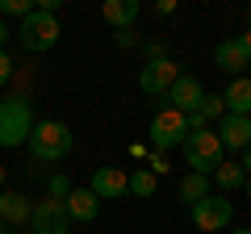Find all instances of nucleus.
<instances>
[{"mask_svg":"<svg viewBox=\"0 0 251 234\" xmlns=\"http://www.w3.org/2000/svg\"><path fill=\"white\" fill-rule=\"evenodd\" d=\"M72 130L63 126V121H34V134H29V155H34L38 163H59V159H67L72 155Z\"/></svg>","mask_w":251,"mask_h":234,"instance_id":"1","label":"nucleus"},{"mask_svg":"<svg viewBox=\"0 0 251 234\" xmlns=\"http://www.w3.org/2000/svg\"><path fill=\"white\" fill-rule=\"evenodd\" d=\"M34 134V105L25 96H9L0 100V146L13 151V146H25Z\"/></svg>","mask_w":251,"mask_h":234,"instance_id":"2","label":"nucleus"},{"mask_svg":"<svg viewBox=\"0 0 251 234\" xmlns=\"http://www.w3.org/2000/svg\"><path fill=\"white\" fill-rule=\"evenodd\" d=\"M180 151H184V163L193 171H201V176H214L226 163V151H222V142H218L214 130H188V138H184Z\"/></svg>","mask_w":251,"mask_h":234,"instance_id":"3","label":"nucleus"},{"mask_svg":"<svg viewBox=\"0 0 251 234\" xmlns=\"http://www.w3.org/2000/svg\"><path fill=\"white\" fill-rule=\"evenodd\" d=\"M17 38H21V46H25V50L42 54V50H54V46H59L63 25H59V17H54V13H38V9H34L25 21H21Z\"/></svg>","mask_w":251,"mask_h":234,"instance_id":"4","label":"nucleus"},{"mask_svg":"<svg viewBox=\"0 0 251 234\" xmlns=\"http://www.w3.org/2000/svg\"><path fill=\"white\" fill-rule=\"evenodd\" d=\"M147 138H151V146L155 151H172V146H184V138H188V117L184 113H176V109H159V113L151 117V126H147Z\"/></svg>","mask_w":251,"mask_h":234,"instance_id":"5","label":"nucleus"},{"mask_svg":"<svg viewBox=\"0 0 251 234\" xmlns=\"http://www.w3.org/2000/svg\"><path fill=\"white\" fill-rule=\"evenodd\" d=\"M188 217H193V226H197L201 234H218V230H226V226L234 222V205L222 192H209L205 201L188 205Z\"/></svg>","mask_w":251,"mask_h":234,"instance_id":"6","label":"nucleus"},{"mask_svg":"<svg viewBox=\"0 0 251 234\" xmlns=\"http://www.w3.org/2000/svg\"><path fill=\"white\" fill-rule=\"evenodd\" d=\"M180 75H184V71H180V63L163 54V59L143 63V71H138V88H143L147 96H168V88L180 80Z\"/></svg>","mask_w":251,"mask_h":234,"instance_id":"7","label":"nucleus"},{"mask_svg":"<svg viewBox=\"0 0 251 234\" xmlns=\"http://www.w3.org/2000/svg\"><path fill=\"white\" fill-rule=\"evenodd\" d=\"M29 222H34V234H67V230H72V217H67L63 201H50V197L34 205Z\"/></svg>","mask_w":251,"mask_h":234,"instance_id":"8","label":"nucleus"},{"mask_svg":"<svg viewBox=\"0 0 251 234\" xmlns=\"http://www.w3.org/2000/svg\"><path fill=\"white\" fill-rule=\"evenodd\" d=\"M88 192L97 201H117L130 192V176H126V167H97L88 180Z\"/></svg>","mask_w":251,"mask_h":234,"instance_id":"9","label":"nucleus"},{"mask_svg":"<svg viewBox=\"0 0 251 234\" xmlns=\"http://www.w3.org/2000/svg\"><path fill=\"white\" fill-rule=\"evenodd\" d=\"M218 142H222V151H243V146L251 142V117H239V113H226L222 121L214 126Z\"/></svg>","mask_w":251,"mask_h":234,"instance_id":"10","label":"nucleus"},{"mask_svg":"<svg viewBox=\"0 0 251 234\" xmlns=\"http://www.w3.org/2000/svg\"><path fill=\"white\" fill-rule=\"evenodd\" d=\"M201 96H205V88H201V80H193V75H180L168 88V100H172L176 113H193V109L201 105Z\"/></svg>","mask_w":251,"mask_h":234,"instance_id":"11","label":"nucleus"},{"mask_svg":"<svg viewBox=\"0 0 251 234\" xmlns=\"http://www.w3.org/2000/svg\"><path fill=\"white\" fill-rule=\"evenodd\" d=\"M63 209H67V217H72V222H97L100 201L92 197L88 188H72L67 197H63Z\"/></svg>","mask_w":251,"mask_h":234,"instance_id":"12","label":"nucleus"},{"mask_svg":"<svg viewBox=\"0 0 251 234\" xmlns=\"http://www.w3.org/2000/svg\"><path fill=\"white\" fill-rule=\"evenodd\" d=\"M247 63H251V59L239 50V42H234V38H226V42L214 46V67H218V71H226V75H234V80H239Z\"/></svg>","mask_w":251,"mask_h":234,"instance_id":"13","label":"nucleus"},{"mask_svg":"<svg viewBox=\"0 0 251 234\" xmlns=\"http://www.w3.org/2000/svg\"><path fill=\"white\" fill-rule=\"evenodd\" d=\"M34 213V201L25 192H0V222L4 226H17V222H29Z\"/></svg>","mask_w":251,"mask_h":234,"instance_id":"14","label":"nucleus"},{"mask_svg":"<svg viewBox=\"0 0 251 234\" xmlns=\"http://www.w3.org/2000/svg\"><path fill=\"white\" fill-rule=\"evenodd\" d=\"M222 105H226V113L251 117V75H239V80H230V88L222 92Z\"/></svg>","mask_w":251,"mask_h":234,"instance_id":"15","label":"nucleus"},{"mask_svg":"<svg viewBox=\"0 0 251 234\" xmlns=\"http://www.w3.org/2000/svg\"><path fill=\"white\" fill-rule=\"evenodd\" d=\"M100 17H105L109 25L122 34V29L134 25V17H138V0H105V4H100Z\"/></svg>","mask_w":251,"mask_h":234,"instance_id":"16","label":"nucleus"},{"mask_svg":"<svg viewBox=\"0 0 251 234\" xmlns=\"http://www.w3.org/2000/svg\"><path fill=\"white\" fill-rule=\"evenodd\" d=\"M209 197V176H201V171H188L184 180H180V201L184 205H197V201Z\"/></svg>","mask_w":251,"mask_h":234,"instance_id":"17","label":"nucleus"},{"mask_svg":"<svg viewBox=\"0 0 251 234\" xmlns=\"http://www.w3.org/2000/svg\"><path fill=\"white\" fill-rule=\"evenodd\" d=\"M243 180H247V171L239 167V163H222V167L214 171V184H218V192H234V188H243Z\"/></svg>","mask_w":251,"mask_h":234,"instance_id":"18","label":"nucleus"},{"mask_svg":"<svg viewBox=\"0 0 251 234\" xmlns=\"http://www.w3.org/2000/svg\"><path fill=\"white\" fill-rule=\"evenodd\" d=\"M193 113H197L201 121H205V126H209V121H222V117H226V105H222V92H205V96H201V105L193 109Z\"/></svg>","mask_w":251,"mask_h":234,"instance_id":"19","label":"nucleus"},{"mask_svg":"<svg viewBox=\"0 0 251 234\" xmlns=\"http://www.w3.org/2000/svg\"><path fill=\"white\" fill-rule=\"evenodd\" d=\"M155 188H159V180H155L151 171H130V192H134L138 201H147V197H155Z\"/></svg>","mask_w":251,"mask_h":234,"instance_id":"20","label":"nucleus"},{"mask_svg":"<svg viewBox=\"0 0 251 234\" xmlns=\"http://www.w3.org/2000/svg\"><path fill=\"white\" fill-rule=\"evenodd\" d=\"M29 13H34V0H0V21H9V17L25 21Z\"/></svg>","mask_w":251,"mask_h":234,"instance_id":"21","label":"nucleus"},{"mask_svg":"<svg viewBox=\"0 0 251 234\" xmlns=\"http://www.w3.org/2000/svg\"><path fill=\"white\" fill-rule=\"evenodd\" d=\"M67 192H72V184H67V176H50V180H46V197H50V201H63Z\"/></svg>","mask_w":251,"mask_h":234,"instance_id":"22","label":"nucleus"},{"mask_svg":"<svg viewBox=\"0 0 251 234\" xmlns=\"http://www.w3.org/2000/svg\"><path fill=\"white\" fill-rule=\"evenodd\" d=\"M13 80V59H9V50H0V88Z\"/></svg>","mask_w":251,"mask_h":234,"instance_id":"23","label":"nucleus"},{"mask_svg":"<svg viewBox=\"0 0 251 234\" xmlns=\"http://www.w3.org/2000/svg\"><path fill=\"white\" fill-rule=\"evenodd\" d=\"M147 159H151V167H147V171H151L155 180H159L163 171H168V159H163V155H159V151H155V155H147Z\"/></svg>","mask_w":251,"mask_h":234,"instance_id":"24","label":"nucleus"},{"mask_svg":"<svg viewBox=\"0 0 251 234\" xmlns=\"http://www.w3.org/2000/svg\"><path fill=\"white\" fill-rule=\"evenodd\" d=\"M234 42H239V50H243V54H247V59H251V29H247V34H239V38H234Z\"/></svg>","mask_w":251,"mask_h":234,"instance_id":"25","label":"nucleus"},{"mask_svg":"<svg viewBox=\"0 0 251 234\" xmlns=\"http://www.w3.org/2000/svg\"><path fill=\"white\" fill-rule=\"evenodd\" d=\"M239 155H243V159H239V167H243V171H247V176H251V142H247V146H243V151H239Z\"/></svg>","mask_w":251,"mask_h":234,"instance_id":"26","label":"nucleus"},{"mask_svg":"<svg viewBox=\"0 0 251 234\" xmlns=\"http://www.w3.org/2000/svg\"><path fill=\"white\" fill-rule=\"evenodd\" d=\"M117 46H134V29H122L117 34Z\"/></svg>","mask_w":251,"mask_h":234,"instance_id":"27","label":"nucleus"},{"mask_svg":"<svg viewBox=\"0 0 251 234\" xmlns=\"http://www.w3.org/2000/svg\"><path fill=\"white\" fill-rule=\"evenodd\" d=\"M4 42H9V21H0V50H4Z\"/></svg>","mask_w":251,"mask_h":234,"instance_id":"28","label":"nucleus"},{"mask_svg":"<svg viewBox=\"0 0 251 234\" xmlns=\"http://www.w3.org/2000/svg\"><path fill=\"white\" fill-rule=\"evenodd\" d=\"M243 197H251V176H247V180H243Z\"/></svg>","mask_w":251,"mask_h":234,"instance_id":"29","label":"nucleus"},{"mask_svg":"<svg viewBox=\"0 0 251 234\" xmlns=\"http://www.w3.org/2000/svg\"><path fill=\"white\" fill-rule=\"evenodd\" d=\"M230 234H251V226H239V230H230Z\"/></svg>","mask_w":251,"mask_h":234,"instance_id":"30","label":"nucleus"},{"mask_svg":"<svg viewBox=\"0 0 251 234\" xmlns=\"http://www.w3.org/2000/svg\"><path fill=\"white\" fill-rule=\"evenodd\" d=\"M0 188H4V167H0Z\"/></svg>","mask_w":251,"mask_h":234,"instance_id":"31","label":"nucleus"},{"mask_svg":"<svg viewBox=\"0 0 251 234\" xmlns=\"http://www.w3.org/2000/svg\"><path fill=\"white\" fill-rule=\"evenodd\" d=\"M0 234H9V226H4V222H0Z\"/></svg>","mask_w":251,"mask_h":234,"instance_id":"32","label":"nucleus"},{"mask_svg":"<svg viewBox=\"0 0 251 234\" xmlns=\"http://www.w3.org/2000/svg\"><path fill=\"white\" fill-rule=\"evenodd\" d=\"M247 25H251V9H247Z\"/></svg>","mask_w":251,"mask_h":234,"instance_id":"33","label":"nucleus"}]
</instances>
